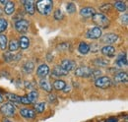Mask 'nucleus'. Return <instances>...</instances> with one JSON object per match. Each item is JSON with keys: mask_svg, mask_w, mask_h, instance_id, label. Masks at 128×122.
Here are the masks:
<instances>
[{"mask_svg": "<svg viewBox=\"0 0 128 122\" xmlns=\"http://www.w3.org/2000/svg\"><path fill=\"white\" fill-rule=\"evenodd\" d=\"M65 87H66V83L62 80H55L53 83V88L57 91H63Z\"/></svg>", "mask_w": 128, "mask_h": 122, "instance_id": "nucleus-21", "label": "nucleus"}, {"mask_svg": "<svg viewBox=\"0 0 128 122\" xmlns=\"http://www.w3.org/2000/svg\"><path fill=\"white\" fill-rule=\"evenodd\" d=\"M95 64L98 65V66H106L108 64V62L106 60H104V59H96L95 60Z\"/></svg>", "mask_w": 128, "mask_h": 122, "instance_id": "nucleus-32", "label": "nucleus"}, {"mask_svg": "<svg viewBox=\"0 0 128 122\" xmlns=\"http://www.w3.org/2000/svg\"><path fill=\"white\" fill-rule=\"evenodd\" d=\"M1 102H3V96H2V94H0V104Z\"/></svg>", "mask_w": 128, "mask_h": 122, "instance_id": "nucleus-42", "label": "nucleus"}, {"mask_svg": "<svg viewBox=\"0 0 128 122\" xmlns=\"http://www.w3.org/2000/svg\"><path fill=\"white\" fill-rule=\"evenodd\" d=\"M118 40V36L113 34V32H110V34H106L102 38V42L104 44H106V46H112V44L116 42Z\"/></svg>", "mask_w": 128, "mask_h": 122, "instance_id": "nucleus-8", "label": "nucleus"}, {"mask_svg": "<svg viewBox=\"0 0 128 122\" xmlns=\"http://www.w3.org/2000/svg\"><path fill=\"white\" fill-rule=\"evenodd\" d=\"M102 53L106 56L113 57L115 55V48L112 46H104L102 48Z\"/></svg>", "mask_w": 128, "mask_h": 122, "instance_id": "nucleus-12", "label": "nucleus"}, {"mask_svg": "<svg viewBox=\"0 0 128 122\" xmlns=\"http://www.w3.org/2000/svg\"><path fill=\"white\" fill-rule=\"evenodd\" d=\"M7 2H8V1H6V0H0V3H2V4H4V5H5Z\"/></svg>", "mask_w": 128, "mask_h": 122, "instance_id": "nucleus-41", "label": "nucleus"}, {"mask_svg": "<svg viewBox=\"0 0 128 122\" xmlns=\"http://www.w3.org/2000/svg\"><path fill=\"white\" fill-rule=\"evenodd\" d=\"M114 7L116 10H118L120 12H124L126 10V4L123 1H116L114 3Z\"/></svg>", "mask_w": 128, "mask_h": 122, "instance_id": "nucleus-26", "label": "nucleus"}, {"mask_svg": "<svg viewBox=\"0 0 128 122\" xmlns=\"http://www.w3.org/2000/svg\"><path fill=\"white\" fill-rule=\"evenodd\" d=\"M69 46H70V44L68 42H63V44H60L57 46V49L58 50H66V49H68Z\"/></svg>", "mask_w": 128, "mask_h": 122, "instance_id": "nucleus-35", "label": "nucleus"}, {"mask_svg": "<svg viewBox=\"0 0 128 122\" xmlns=\"http://www.w3.org/2000/svg\"><path fill=\"white\" fill-rule=\"evenodd\" d=\"M20 114L25 117V118H28V119H31L34 118V115H36V111H34L32 109L30 108H21L20 109Z\"/></svg>", "mask_w": 128, "mask_h": 122, "instance_id": "nucleus-13", "label": "nucleus"}, {"mask_svg": "<svg viewBox=\"0 0 128 122\" xmlns=\"http://www.w3.org/2000/svg\"><path fill=\"white\" fill-rule=\"evenodd\" d=\"M102 29L95 27V28H92L87 32V38H90V40H98L102 36Z\"/></svg>", "mask_w": 128, "mask_h": 122, "instance_id": "nucleus-7", "label": "nucleus"}, {"mask_svg": "<svg viewBox=\"0 0 128 122\" xmlns=\"http://www.w3.org/2000/svg\"><path fill=\"white\" fill-rule=\"evenodd\" d=\"M110 8H112V5L110 4H104V5L100 6V10L102 11H108Z\"/></svg>", "mask_w": 128, "mask_h": 122, "instance_id": "nucleus-37", "label": "nucleus"}, {"mask_svg": "<svg viewBox=\"0 0 128 122\" xmlns=\"http://www.w3.org/2000/svg\"><path fill=\"white\" fill-rule=\"evenodd\" d=\"M95 85L100 89H108L112 85V81L110 77L100 76L95 81Z\"/></svg>", "mask_w": 128, "mask_h": 122, "instance_id": "nucleus-3", "label": "nucleus"}, {"mask_svg": "<svg viewBox=\"0 0 128 122\" xmlns=\"http://www.w3.org/2000/svg\"><path fill=\"white\" fill-rule=\"evenodd\" d=\"M24 84H25V88H27V89H31V90H32V89H34V84H32L31 82L26 81Z\"/></svg>", "mask_w": 128, "mask_h": 122, "instance_id": "nucleus-39", "label": "nucleus"}, {"mask_svg": "<svg viewBox=\"0 0 128 122\" xmlns=\"http://www.w3.org/2000/svg\"><path fill=\"white\" fill-rule=\"evenodd\" d=\"M60 66L68 73L69 71H71V70L74 68L75 63H74V61L70 60V59H64V60H62V62H61Z\"/></svg>", "mask_w": 128, "mask_h": 122, "instance_id": "nucleus-14", "label": "nucleus"}, {"mask_svg": "<svg viewBox=\"0 0 128 122\" xmlns=\"http://www.w3.org/2000/svg\"><path fill=\"white\" fill-rule=\"evenodd\" d=\"M7 98L13 102H17V104H20V96H16L14 94H7Z\"/></svg>", "mask_w": 128, "mask_h": 122, "instance_id": "nucleus-30", "label": "nucleus"}, {"mask_svg": "<svg viewBox=\"0 0 128 122\" xmlns=\"http://www.w3.org/2000/svg\"><path fill=\"white\" fill-rule=\"evenodd\" d=\"M67 74H68V73L64 70L60 65H56V66L53 68V70H52V75H53V76H56V77L66 76Z\"/></svg>", "mask_w": 128, "mask_h": 122, "instance_id": "nucleus-17", "label": "nucleus"}, {"mask_svg": "<svg viewBox=\"0 0 128 122\" xmlns=\"http://www.w3.org/2000/svg\"><path fill=\"white\" fill-rule=\"evenodd\" d=\"M94 24L96 25L98 28L100 29H104V28H108L110 26V19L102 13H96L95 15L92 17Z\"/></svg>", "mask_w": 128, "mask_h": 122, "instance_id": "nucleus-2", "label": "nucleus"}, {"mask_svg": "<svg viewBox=\"0 0 128 122\" xmlns=\"http://www.w3.org/2000/svg\"><path fill=\"white\" fill-rule=\"evenodd\" d=\"M116 65L119 67H123L127 65V56L125 53H120L116 57Z\"/></svg>", "mask_w": 128, "mask_h": 122, "instance_id": "nucleus-15", "label": "nucleus"}, {"mask_svg": "<svg viewBox=\"0 0 128 122\" xmlns=\"http://www.w3.org/2000/svg\"><path fill=\"white\" fill-rule=\"evenodd\" d=\"M7 27H8V22L5 19L0 18V34L3 32L4 30H6Z\"/></svg>", "mask_w": 128, "mask_h": 122, "instance_id": "nucleus-29", "label": "nucleus"}, {"mask_svg": "<svg viewBox=\"0 0 128 122\" xmlns=\"http://www.w3.org/2000/svg\"><path fill=\"white\" fill-rule=\"evenodd\" d=\"M78 50L80 51V53L82 54H87L89 51H90V46L84 42H80V44L78 46Z\"/></svg>", "mask_w": 128, "mask_h": 122, "instance_id": "nucleus-22", "label": "nucleus"}, {"mask_svg": "<svg viewBox=\"0 0 128 122\" xmlns=\"http://www.w3.org/2000/svg\"><path fill=\"white\" fill-rule=\"evenodd\" d=\"M34 62H32V61H28L24 65V71L26 73H29V74L32 73V71H34Z\"/></svg>", "mask_w": 128, "mask_h": 122, "instance_id": "nucleus-25", "label": "nucleus"}, {"mask_svg": "<svg viewBox=\"0 0 128 122\" xmlns=\"http://www.w3.org/2000/svg\"><path fill=\"white\" fill-rule=\"evenodd\" d=\"M121 22H122L124 25H127V23H128V16H127V14H126V13H125L124 15L121 16Z\"/></svg>", "mask_w": 128, "mask_h": 122, "instance_id": "nucleus-38", "label": "nucleus"}, {"mask_svg": "<svg viewBox=\"0 0 128 122\" xmlns=\"http://www.w3.org/2000/svg\"><path fill=\"white\" fill-rule=\"evenodd\" d=\"M4 122H11V121H10V120H5Z\"/></svg>", "mask_w": 128, "mask_h": 122, "instance_id": "nucleus-43", "label": "nucleus"}, {"mask_svg": "<svg viewBox=\"0 0 128 122\" xmlns=\"http://www.w3.org/2000/svg\"><path fill=\"white\" fill-rule=\"evenodd\" d=\"M91 74H92V69L89 67H86V66H80L75 70V75L78 77L88 78L91 76Z\"/></svg>", "mask_w": 128, "mask_h": 122, "instance_id": "nucleus-6", "label": "nucleus"}, {"mask_svg": "<svg viewBox=\"0 0 128 122\" xmlns=\"http://www.w3.org/2000/svg\"><path fill=\"white\" fill-rule=\"evenodd\" d=\"M96 14V10L94 7H90V6H87V7H83L80 10V15L84 18H90V17H93V16Z\"/></svg>", "mask_w": 128, "mask_h": 122, "instance_id": "nucleus-9", "label": "nucleus"}, {"mask_svg": "<svg viewBox=\"0 0 128 122\" xmlns=\"http://www.w3.org/2000/svg\"><path fill=\"white\" fill-rule=\"evenodd\" d=\"M29 26H30L29 22L24 19L19 20L15 23V29L18 32H21V34H26L29 30Z\"/></svg>", "mask_w": 128, "mask_h": 122, "instance_id": "nucleus-5", "label": "nucleus"}, {"mask_svg": "<svg viewBox=\"0 0 128 122\" xmlns=\"http://www.w3.org/2000/svg\"><path fill=\"white\" fill-rule=\"evenodd\" d=\"M128 80L127 73L126 72H119L114 76V81L116 83H126Z\"/></svg>", "mask_w": 128, "mask_h": 122, "instance_id": "nucleus-16", "label": "nucleus"}, {"mask_svg": "<svg viewBox=\"0 0 128 122\" xmlns=\"http://www.w3.org/2000/svg\"><path fill=\"white\" fill-rule=\"evenodd\" d=\"M15 11V3L12 1H8L4 6V12L7 15H11Z\"/></svg>", "mask_w": 128, "mask_h": 122, "instance_id": "nucleus-19", "label": "nucleus"}, {"mask_svg": "<svg viewBox=\"0 0 128 122\" xmlns=\"http://www.w3.org/2000/svg\"><path fill=\"white\" fill-rule=\"evenodd\" d=\"M19 49V44L16 40H10L9 42V50L10 52H13V51H17Z\"/></svg>", "mask_w": 128, "mask_h": 122, "instance_id": "nucleus-27", "label": "nucleus"}, {"mask_svg": "<svg viewBox=\"0 0 128 122\" xmlns=\"http://www.w3.org/2000/svg\"><path fill=\"white\" fill-rule=\"evenodd\" d=\"M7 44H8L7 36L5 34H0V49L5 50L7 48Z\"/></svg>", "mask_w": 128, "mask_h": 122, "instance_id": "nucleus-24", "label": "nucleus"}, {"mask_svg": "<svg viewBox=\"0 0 128 122\" xmlns=\"http://www.w3.org/2000/svg\"><path fill=\"white\" fill-rule=\"evenodd\" d=\"M18 44H19V47H21V49H27L30 46V40L27 36H23L20 38Z\"/></svg>", "mask_w": 128, "mask_h": 122, "instance_id": "nucleus-20", "label": "nucleus"}, {"mask_svg": "<svg viewBox=\"0 0 128 122\" xmlns=\"http://www.w3.org/2000/svg\"><path fill=\"white\" fill-rule=\"evenodd\" d=\"M27 98H28V100H30L31 104H34V102L38 100V92L36 91H32L29 94H27Z\"/></svg>", "mask_w": 128, "mask_h": 122, "instance_id": "nucleus-23", "label": "nucleus"}, {"mask_svg": "<svg viewBox=\"0 0 128 122\" xmlns=\"http://www.w3.org/2000/svg\"><path fill=\"white\" fill-rule=\"evenodd\" d=\"M20 104H26V106L31 104V102H30V100H28L27 96H20Z\"/></svg>", "mask_w": 128, "mask_h": 122, "instance_id": "nucleus-34", "label": "nucleus"}, {"mask_svg": "<svg viewBox=\"0 0 128 122\" xmlns=\"http://www.w3.org/2000/svg\"><path fill=\"white\" fill-rule=\"evenodd\" d=\"M23 4H24V7L26 9V11L30 14V15H32L34 13V2L32 1V0H24L23 1Z\"/></svg>", "mask_w": 128, "mask_h": 122, "instance_id": "nucleus-11", "label": "nucleus"}, {"mask_svg": "<svg viewBox=\"0 0 128 122\" xmlns=\"http://www.w3.org/2000/svg\"><path fill=\"white\" fill-rule=\"evenodd\" d=\"M4 58L7 61H11L14 59V55H12L11 52H5L4 53Z\"/></svg>", "mask_w": 128, "mask_h": 122, "instance_id": "nucleus-36", "label": "nucleus"}, {"mask_svg": "<svg viewBox=\"0 0 128 122\" xmlns=\"http://www.w3.org/2000/svg\"><path fill=\"white\" fill-rule=\"evenodd\" d=\"M44 109H46V104H44V102H38V104H34V110H36L38 113L44 112Z\"/></svg>", "mask_w": 128, "mask_h": 122, "instance_id": "nucleus-28", "label": "nucleus"}, {"mask_svg": "<svg viewBox=\"0 0 128 122\" xmlns=\"http://www.w3.org/2000/svg\"><path fill=\"white\" fill-rule=\"evenodd\" d=\"M40 87L42 90H44L46 92H50L52 91V86H51V84L48 82L46 78H44V79H42V80L40 81Z\"/></svg>", "mask_w": 128, "mask_h": 122, "instance_id": "nucleus-18", "label": "nucleus"}, {"mask_svg": "<svg viewBox=\"0 0 128 122\" xmlns=\"http://www.w3.org/2000/svg\"><path fill=\"white\" fill-rule=\"evenodd\" d=\"M36 74H38V77L44 79V78L49 74V67H48L46 64H42V65H40L38 68V70H36Z\"/></svg>", "mask_w": 128, "mask_h": 122, "instance_id": "nucleus-10", "label": "nucleus"}, {"mask_svg": "<svg viewBox=\"0 0 128 122\" xmlns=\"http://www.w3.org/2000/svg\"><path fill=\"white\" fill-rule=\"evenodd\" d=\"M0 112L5 115V116H13L16 112V109H15V106L11 104V102H7V104H2V106L0 107Z\"/></svg>", "mask_w": 128, "mask_h": 122, "instance_id": "nucleus-4", "label": "nucleus"}, {"mask_svg": "<svg viewBox=\"0 0 128 122\" xmlns=\"http://www.w3.org/2000/svg\"><path fill=\"white\" fill-rule=\"evenodd\" d=\"M34 7L42 15H48L52 11L53 2L51 0H40L34 3Z\"/></svg>", "mask_w": 128, "mask_h": 122, "instance_id": "nucleus-1", "label": "nucleus"}, {"mask_svg": "<svg viewBox=\"0 0 128 122\" xmlns=\"http://www.w3.org/2000/svg\"><path fill=\"white\" fill-rule=\"evenodd\" d=\"M62 17H63L62 11H61L60 9H56L55 12H54V18H55L56 20H60V19H62Z\"/></svg>", "mask_w": 128, "mask_h": 122, "instance_id": "nucleus-33", "label": "nucleus"}, {"mask_svg": "<svg viewBox=\"0 0 128 122\" xmlns=\"http://www.w3.org/2000/svg\"><path fill=\"white\" fill-rule=\"evenodd\" d=\"M48 100H49V102H55V100H56L55 94H49V96H48Z\"/></svg>", "mask_w": 128, "mask_h": 122, "instance_id": "nucleus-40", "label": "nucleus"}, {"mask_svg": "<svg viewBox=\"0 0 128 122\" xmlns=\"http://www.w3.org/2000/svg\"><path fill=\"white\" fill-rule=\"evenodd\" d=\"M66 8H67V12L68 13H74L76 11V6H75L74 3H68Z\"/></svg>", "mask_w": 128, "mask_h": 122, "instance_id": "nucleus-31", "label": "nucleus"}]
</instances>
